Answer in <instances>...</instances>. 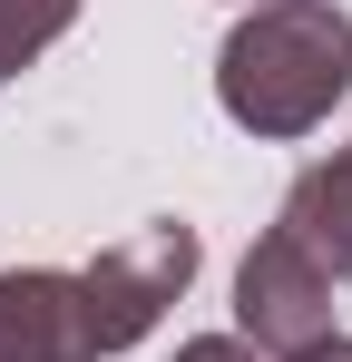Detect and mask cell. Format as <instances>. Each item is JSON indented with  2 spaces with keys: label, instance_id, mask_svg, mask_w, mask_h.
Instances as JSON below:
<instances>
[{
  "label": "cell",
  "instance_id": "obj_1",
  "mask_svg": "<svg viewBox=\"0 0 352 362\" xmlns=\"http://www.w3.org/2000/svg\"><path fill=\"white\" fill-rule=\"evenodd\" d=\"M352 98V10L343 0H264L216 49V108L245 137H313Z\"/></svg>",
  "mask_w": 352,
  "mask_h": 362
},
{
  "label": "cell",
  "instance_id": "obj_2",
  "mask_svg": "<svg viewBox=\"0 0 352 362\" xmlns=\"http://www.w3.org/2000/svg\"><path fill=\"white\" fill-rule=\"evenodd\" d=\"M186 284H196V226H176V216H147V226H127L117 245H98L78 264V303H88L98 362L127 353V343H147Z\"/></svg>",
  "mask_w": 352,
  "mask_h": 362
},
{
  "label": "cell",
  "instance_id": "obj_3",
  "mask_svg": "<svg viewBox=\"0 0 352 362\" xmlns=\"http://www.w3.org/2000/svg\"><path fill=\"white\" fill-rule=\"evenodd\" d=\"M235 333H245L264 362H303V353L333 343V274H323L284 226L254 235L245 264H235Z\"/></svg>",
  "mask_w": 352,
  "mask_h": 362
},
{
  "label": "cell",
  "instance_id": "obj_4",
  "mask_svg": "<svg viewBox=\"0 0 352 362\" xmlns=\"http://www.w3.org/2000/svg\"><path fill=\"white\" fill-rule=\"evenodd\" d=\"M0 362H98L78 274H59V264L0 274Z\"/></svg>",
  "mask_w": 352,
  "mask_h": 362
},
{
  "label": "cell",
  "instance_id": "obj_5",
  "mask_svg": "<svg viewBox=\"0 0 352 362\" xmlns=\"http://www.w3.org/2000/svg\"><path fill=\"white\" fill-rule=\"evenodd\" d=\"M284 235L343 284L352 274V147H333V157H313L303 177L284 186Z\"/></svg>",
  "mask_w": 352,
  "mask_h": 362
},
{
  "label": "cell",
  "instance_id": "obj_6",
  "mask_svg": "<svg viewBox=\"0 0 352 362\" xmlns=\"http://www.w3.org/2000/svg\"><path fill=\"white\" fill-rule=\"evenodd\" d=\"M69 20H78V0H0V78H20Z\"/></svg>",
  "mask_w": 352,
  "mask_h": 362
},
{
  "label": "cell",
  "instance_id": "obj_7",
  "mask_svg": "<svg viewBox=\"0 0 352 362\" xmlns=\"http://www.w3.org/2000/svg\"><path fill=\"white\" fill-rule=\"evenodd\" d=\"M176 362H264L245 333H196V343H176Z\"/></svg>",
  "mask_w": 352,
  "mask_h": 362
},
{
  "label": "cell",
  "instance_id": "obj_8",
  "mask_svg": "<svg viewBox=\"0 0 352 362\" xmlns=\"http://www.w3.org/2000/svg\"><path fill=\"white\" fill-rule=\"evenodd\" d=\"M254 10H264V0H254Z\"/></svg>",
  "mask_w": 352,
  "mask_h": 362
}]
</instances>
